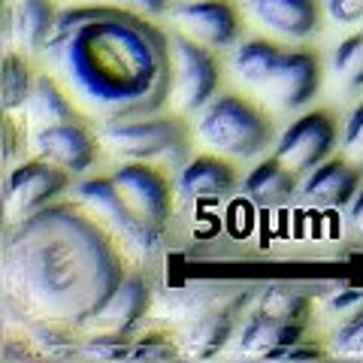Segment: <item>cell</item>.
Returning <instances> with one entry per match:
<instances>
[{
    "mask_svg": "<svg viewBox=\"0 0 363 363\" xmlns=\"http://www.w3.org/2000/svg\"><path fill=\"white\" fill-rule=\"evenodd\" d=\"M45 55L76 104L104 121L155 116L173 91L169 40L128 6L64 9Z\"/></svg>",
    "mask_w": 363,
    "mask_h": 363,
    "instance_id": "6da1fadb",
    "label": "cell"
},
{
    "mask_svg": "<svg viewBox=\"0 0 363 363\" xmlns=\"http://www.w3.org/2000/svg\"><path fill=\"white\" fill-rule=\"evenodd\" d=\"M121 279L106 233L73 206H45L6 230V300L33 324L88 327Z\"/></svg>",
    "mask_w": 363,
    "mask_h": 363,
    "instance_id": "7a4b0ae2",
    "label": "cell"
},
{
    "mask_svg": "<svg viewBox=\"0 0 363 363\" xmlns=\"http://www.w3.org/2000/svg\"><path fill=\"white\" fill-rule=\"evenodd\" d=\"M197 136L227 157H257L269 145V121L240 97H212L200 109Z\"/></svg>",
    "mask_w": 363,
    "mask_h": 363,
    "instance_id": "3957f363",
    "label": "cell"
},
{
    "mask_svg": "<svg viewBox=\"0 0 363 363\" xmlns=\"http://www.w3.org/2000/svg\"><path fill=\"white\" fill-rule=\"evenodd\" d=\"M73 197L79 206H85L94 218H100L118 240L130 248L133 255L140 257H155L161 252V242H164V233L161 227L140 218L124 197L118 194V188L112 185V179H85L73 188Z\"/></svg>",
    "mask_w": 363,
    "mask_h": 363,
    "instance_id": "277c9868",
    "label": "cell"
},
{
    "mask_svg": "<svg viewBox=\"0 0 363 363\" xmlns=\"http://www.w3.org/2000/svg\"><path fill=\"white\" fill-rule=\"evenodd\" d=\"M100 143L128 161H161L169 167H182L185 161V130L173 118H128L106 121L100 130Z\"/></svg>",
    "mask_w": 363,
    "mask_h": 363,
    "instance_id": "5b68a950",
    "label": "cell"
},
{
    "mask_svg": "<svg viewBox=\"0 0 363 363\" xmlns=\"http://www.w3.org/2000/svg\"><path fill=\"white\" fill-rule=\"evenodd\" d=\"M169 49H173V94L179 106L200 112L218 91V67L209 58V52L200 49V43L185 33H173Z\"/></svg>",
    "mask_w": 363,
    "mask_h": 363,
    "instance_id": "8992f818",
    "label": "cell"
},
{
    "mask_svg": "<svg viewBox=\"0 0 363 363\" xmlns=\"http://www.w3.org/2000/svg\"><path fill=\"white\" fill-rule=\"evenodd\" d=\"M321 88V67L312 52H281L267 79L257 85L260 97L276 109H300Z\"/></svg>",
    "mask_w": 363,
    "mask_h": 363,
    "instance_id": "52a82bcc",
    "label": "cell"
},
{
    "mask_svg": "<svg viewBox=\"0 0 363 363\" xmlns=\"http://www.w3.org/2000/svg\"><path fill=\"white\" fill-rule=\"evenodd\" d=\"M333 143H336V128L330 116H324V112H306L297 121H291L285 133L279 136L276 161L281 167H288L294 176L309 173L318 164H324Z\"/></svg>",
    "mask_w": 363,
    "mask_h": 363,
    "instance_id": "ba28073f",
    "label": "cell"
},
{
    "mask_svg": "<svg viewBox=\"0 0 363 363\" xmlns=\"http://www.w3.org/2000/svg\"><path fill=\"white\" fill-rule=\"evenodd\" d=\"M67 188V169L49 161H28L18 164L6 179V218L21 221L28 215L52 206V200Z\"/></svg>",
    "mask_w": 363,
    "mask_h": 363,
    "instance_id": "9c48e42d",
    "label": "cell"
},
{
    "mask_svg": "<svg viewBox=\"0 0 363 363\" xmlns=\"http://www.w3.org/2000/svg\"><path fill=\"white\" fill-rule=\"evenodd\" d=\"M252 297L248 288L240 285H224V281H191L185 288H173L164 294L161 312L164 318H176V321H194L203 315H240L242 306Z\"/></svg>",
    "mask_w": 363,
    "mask_h": 363,
    "instance_id": "30bf717a",
    "label": "cell"
},
{
    "mask_svg": "<svg viewBox=\"0 0 363 363\" xmlns=\"http://www.w3.org/2000/svg\"><path fill=\"white\" fill-rule=\"evenodd\" d=\"M109 179H112V185L118 188L124 203H128L140 218L164 227L167 215H169V191L157 169L145 167V161H130V164L118 167Z\"/></svg>",
    "mask_w": 363,
    "mask_h": 363,
    "instance_id": "8fae6325",
    "label": "cell"
},
{
    "mask_svg": "<svg viewBox=\"0 0 363 363\" xmlns=\"http://www.w3.org/2000/svg\"><path fill=\"white\" fill-rule=\"evenodd\" d=\"M169 16L182 33L209 49H227L240 30L233 9L224 0H185L169 9Z\"/></svg>",
    "mask_w": 363,
    "mask_h": 363,
    "instance_id": "7c38bea8",
    "label": "cell"
},
{
    "mask_svg": "<svg viewBox=\"0 0 363 363\" xmlns=\"http://www.w3.org/2000/svg\"><path fill=\"white\" fill-rule=\"evenodd\" d=\"M30 149L37 152V157L67 169V173H73V176L85 173V169L94 164V140H91V133L76 121L37 128L30 133Z\"/></svg>",
    "mask_w": 363,
    "mask_h": 363,
    "instance_id": "4fadbf2b",
    "label": "cell"
},
{
    "mask_svg": "<svg viewBox=\"0 0 363 363\" xmlns=\"http://www.w3.org/2000/svg\"><path fill=\"white\" fill-rule=\"evenodd\" d=\"M145 309H149V288H145L143 276H124L112 297L104 303L94 318H91L88 330L91 336H121L128 339L130 330L143 321Z\"/></svg>",
    "mask_w": 363,
    "mask_h": 363,
    "instance_id": "5bb4252c",
    "label": "cell"
},
{
    "mask_svg": "<svg viewBox=\"0 0 363 363\" xmlns=\"http://www.w3.org/2000/svg\"><path fill=\"white\" fill-rule=\"evenodd\" d=\"M233 169L224 161H218V157H194V161L182 167L176 191L191 206H209V203L224 200L233 191Z\"/></svg>",
    "mask_w": 363,
    "mask_h": 363,
    "instance_id": "9a60e30c",
    "label": "cell"
},
{
    "mask_svg": "<svg viewBox=\"0 0 363 363\" xmlns=\"http://www.w3.org/2000/svg\"><path fill=\"white\" fill-rule=\"evenodd\" d=\"M248 9L257 25L288 40H306L318 30L315 0H248Z\"/></svg>",
    "mask_w": 363,
    "mask_h": 363,
    "instance_id": "2e32d148",
    "label": "cell"
},
{
    "mask_svg": "<svg viewBox=\"0 0 363 363\" xmlns=\"http://www.w3.org/2000/svg\"><path fill=\"white\" fill-rule=\"evenodd\" d=\"M357 173L342 161H327L309 169L300 194L315 209H342L357 194Z\"/></svg>",
    "mask_w": 363,
    "mask_h": 363,
    "instance_id": "e0dca14e",
    "label": "cell"
},
{
    "mask_svg": "<svg viewBox=\"0 0 363 363\" xmlns=\"http://www.w3.org/2000/svg\"><path fill=\"white\" fill-rule=\"evenodd\" d=\"M300 342V324L255 312L236 336V351L245 357H276L281 348Z\"/></svg>",
    "mask_w": 363,
    "mask_h": 363,
    "instance_id": "ac0fdd59",
    "label": "cell"
},
{
    "mask_svg": "<svg viewBox=\"0 0 363 363\" xmlns=\"http://www.w3.org/2000/svg\"><path fill=\"white\" fill-rule=\"evenodd\" d=\"M58 13L52 9L49 0H18L9 9V30L18 49L25 52H45Z\"/></svg>",
    "mask_w": 363,
    "mask_h": 363,
    "instance_id": "d6986e66",
    "label": "cell"
},
{
    "mask_svg": "<svg viewBox=\"0 0 363 363\" xmlns=\"http://www.w3.org/2000/svg\"><path fill=\"white\" fill-rule=\"evenodd\" d=\"M233 318L236 315H203L194 321H185L179 330V345L188 357H212L227 345L233 333Z\"/></svg>",
    "mask_w": 363,
    "mask_h": 363,
    "instance_id": "ffe728a7",
    "label": "cell"
},
{
    "mask_svg": "<svg viewBox=\"0 0 363 363\" xmlns=\"http://www.w3.org/2000/svg\"><path fill=\"white\" fill-rule=\"evenodd\" d=\"M25 116L33 128H52V124H67L76 121V112L70 106V100L61 91V85L52 76L33 79L30 97L25 104Z\"/></svg>",
    "mask_w": 363,
    "mask_h": 363,
    "instance_id": "44dd1931",
    "label": "cell"
},
{
    "mask_svg": "<svg viewBox=\"0 0 363 363\" xmlns=\"http://www.w3.org/2000/svg\"><path fill=\"white\" fill-rule=\"evenodd\" d=\"M294 173L288 167H281L276 157L272 161H264V164H257L252 173L245 176L242 182V194L257 203V206H281L291 194H294Z\"/></svg>",
    "mask_w": 363,
    "mask_h": 363,
    "instance_id": "7402d4cb",
    "label": "cell"
},
{
    "mask_svg": "<svg viewBox=\"0 0 363 363\" xmlns=\"http://www.w3.org/2000/svg\"><path fill=\"white\" fill-rule=\"evenodd\" d=\"M279 49L267 40H252L242 43L240 49L233 52V73L236 79H242L245 85H260L267 79V73L272 70V64L279 61Z\"/></svg>",
    "mask_w": 363,
    "mask_h": 363,
    "instance_id": "603a6c76",
    "label": "cell"
},
{
    "mask_svg": "<svg viewBox=\"0 0 363 363\" xmlns=\"http://www.w3.org/2000/svg\"><path fill=\"white\" fill-rule=\"evenodd\" d=\"M255 312L281 318V321H297V324H303L306 312H309V297H306L303 291L291 288V285H267L264 291H257Z\"/></svg>",
    "mask_w": 363,
    "mask_h": 363,
    "instance_id": "cb8c5ba5",
    "label": "cell"
},
{
    "mask_svg": "<svg viewBox=\"0 0 363 363\" xmlns=\"http://www.w3.org/2000/svg\"><path fill=\"white\" fill-rule=\"evenodd\" d=\"M330 67L345 88H363V33H354L336 45Z\"/></svg>",
    "mask_w": 363,
    "mask_h": 363,
    "instance_id": "d4e9b609",
    "label": "cell"
},
{
    "mask_svg": "<svg viewBox=\"0 0 363 363\" xmlns=\"http://www.w3.org/2000/svg\"><path fill=\"white\" fill-rule=\"evenodd\" d=\"M30 70L28 64L18 58V55L9 52L4 58V106L13 112V109H25L28 97H30Z\"/></svg>",
    "mask_w": 363,
    "mask_h": 363,
    "instance_id": "484cf974",
    "label": "cell"
},
{
    "mask_svg": "<svg viewBox=\"0 0 363 363\" xmlns=\"http://www.w3.org/2000/svg\"><path fill=\"white\" fill-rule=\"evenodd\" d=\"M330 345L336 354L342 357H363V303L357 306V312L333 333Z\"/></svg>",
    "mask_w": 363,
    "mask_h": 363,
    "instance_id": "4316f807",
    "label": "cell"
},
{
    "mask_svg": "<svg viewBox=\"0 0 363 363\" xmlns=\"http://www.w3.org/2000/svg\"><path fill=\"white\" fill-rule=\"evenodd\" d=\"M342 143H345V152H348L351 161H354L357 167H363V104L348 116Z\"/></svg>",
    "mask_w": 363,
    "mask_h": 363,
    "instance_id": "83f0119b",
    "label": "cell"
},
{
    "mask_svg": "<svg viewBox=\"0 0 363 363\" xmlns=\"http://www.w3.org/2000/svg\"><path fill=\"white\" fill-rule=\"evenodd\" d=\"M327 16L336 25H354L363 18V0H327Z\"/></svg>",
    "mask_w": 363,
    "mask_h": 363,
    "instance_id": "f1b7e54d",
    "label": "cell"
},
{
    "mask_svg": "<svg viewBox=\"0 0 363 363\" xmlns=\"http://www.w3.org/2000/svg\"><path fill=\"white\" fill-rule=\"evenodd\" d=\"M176 354V348L164 342V339H145V342L140 345H130V354L128 357H173Z\"/></svg>",
    "mask_w": 363,
    "mask_h": 363,
    "instance_id": "f546056e",
    "label": "cell"
},
{
    "mask_svg": "<svg viewBox=\"0 0 363 363\" xmlns=\"http://www.w3.org/2000/svg\"><path fill=\"white\" fill-rule=\"evenodd\" d=\"M104 4L128 6V9H136V13H143V16H161V13H167V0H104Z\"/></svg>",
    "mask_w": 363,
    "mask_h": 363,
    "instance_id": "4dcf8cb0",
    "label": "cell"
},
{
    "mask_svg": "<svg viewBox=\"0 0 363 363\" xmlns=\"http://www.w3.org/2000/svg\"><path fill=\"white\" fill-rule=\"evenodd\" d=\"M354 303H363V288H345V291H336L330 300H327V306H330L333 312H345L351 309Z\"/></svg>",
    "mask_w": 363,
    "mask_h": 363,
    "instance_id": "1f68e13d",
    "label": "cell"
},
{
    "mask_svg": "<svg viewBox=\"0 0 363 363\" xmlns=\"http://www.w3.org/2000/svg\"><path fill=\"white\" fill-rule=\"evenodd\" d=\"M318 354H321V351H318V348L294 342V345H288V348H281L279 354H276V360H297V357H318Z\"/></svg>",
    "mask_w": 363,
    "mask_h": 363,
    "instance_id": "d6a6232c",
    "label": "cell"
},
{
    "mask_svg": "<svg viewBox=\"0 0 363 363\" xmlns=\"http://www.w3.org/2000/svg\"><path fill=\"white\" fill-rule=\"evenodd\" d=\"M351 224H354V230L363 236V191H357L354 200H351Z\"/></svg>",
    "mask_w": 363,
    "mask_h": 363,
    "instance_id": "836d02e7",
    "label": "cell"
},
{
    "mask_svg": "<svg viewBox=\"0 0 363 363\" xmlns=\"http://www.w3.org/2000/svg\"><path fill=\"white\" fill-rule=\"evenodd\" d=\"M13 4H18V0H13Z\"/></svg>",
    "mask_w": 363,
    "mask_h": 363,
    "instance_id": "e575fe53",
    "label": "cell"
},
{
    "mask_svg": "<svg viewBox=\"0 0 363 363\" xmlns=\"http://www.w3.org/2000/svg\"><path fill=\"white\" fill-rule=\"evenodd\" d=\"M360 33H363V30H360Z\"/></svg>",
    "mask_w": 363,
    "mask_h": 363,
    "instance_id": "d590c367",
    "label": "cell"
}]
</instances>
